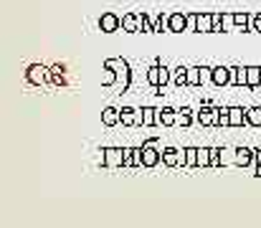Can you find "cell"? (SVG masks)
Returning a JSON list of instances; mask_svg holds the SVG:
<instances>
[{"mask_svg": "<svg viewBox=\"0 0 261 228\" xmlns=\"http://www.w3.org/2000/svg\"><path fill=\"white\" fill-rule=\"evenodd\" d=\"M158 124H162V127H175V124H178V112H175L172 106L158 109Z\"/></svg>", "mask_w": 261, "mask_h": 228, "instance_id": "13", "label": "cell"}, {"mask_svg": "<svg viewBox=\"0 0 261 228\" xmlns=\"http://www.w3.org/2000/svg\"><path fill=\"white\" fill-rule=\"evenodd\" d=\"M104 64L117 71V86L130 89V84H132V68H130V64L124 58H106Z\"/></svg>", "mask_w": 261, "mask_h": 228, "instance_id": "3", "label": "cell"}, {"mask_svg": "<svg viewBox=\"0 0 261 228\" xmlns=\"http://www.w3.org/2000/svg\"><path fill=\"white\" fill-rule=\"evenodd\" d=\"M231 84L248 86V66H231Z\"/></svg>", "mask_w": 261, "mask_h": 228, "instance_id": "14", "label": "cell"}, {"mask_svg": "<svg viewBox=\"0 0 261 228\" xmlns=\"http://www.w3.org/2000/svg\"><path fill=\"white\" fill-rule=\"evenodd\" d=\"M228 117H231V127H244V124H248V120H246V109H244V106H231Z\"/></svg>", "mask_w": 261, "mask_h": 228, "instance_id": "17", "label": "cell"}, {"mask_svg": "<svg viewBox=\"0 0 261 228\" xmlns=\"http://www.w3.org/2000/svg\"><path fill=\"white\" fill-rule=\"evenodd\" d=\"M122 124H124V127H134V124H140V109L122 106Z\"/></svg>", "mask_w": 261, "mask_h": 228, "instance_id": "18", "label": "cell"}, {"mask_svg": "<svg viewBox=\"0 0 261 228\" xmlns=\"http://www.w3.org/2000/svg\"><path fill=\"white\" fill-rule=\"evenodd\" d=\"M198 168H210V147H198Z\"/></svg>", "mask_w": 261, "mask_h": 228, "instance_id": "31", "label": "cell"}, {"mask_svg": "<svg viewBox=\"0 0 261 228\" xmlns=\"http://www.w3.org/2000/svg\"><path fill=\"white\" fill-rule=\"evenodd\" d=\"M122 30H124V33H140L137 13H124V16H122Z\"/></svg>", "mask_w": 261, "mask_h": 228, "instance_id": "22", "label": "cell"}, {"mask_svg": "<svg viewBox=\"0 0 261 228\" xmlns=\"http://www.w3.org/2000/svg\"><path fill=\"white\" fill-rule=\"evenodd\" d=\"M231 106H216V127H231Z\"/></svg>", "mask_w": 261, "mask_h": 228, "instance_id": "23", "label": "cell"}, {"mask_svg": "<svg viewBox=\"0 0 261 228\" xmlns=\"http://www.w3.org/2000/svg\"><path fill=\"white\" fill-rule=\"evenodd\" d=\"M182 168H198V147L182 150Z\"/></svg>", "mask_w": 261, "mask_h": 228, "instance_id": "19", "label": "cell"}, {"mask_svg": "<svg viewBox=\"0 0 261 228\" xmlns=\"http://www.w3.org/2000/svg\"><path fill=\"white\" fill-rule=\"evenodd\" d=\"M213 33H223V13H213Z\"/></svg>", "mask_w": 261, "mask_h": 228, "instance_id": "33", "label": "cell"}, {"mask_svg": "<svg viewBox=\"0 0 261 228\" xmlns=\"http://www.w3.org/2000/svg\"><path fill=\"white\" fill-rule=\"evenodd\" d=\"M188 30L196 33V13H188Z\"/></svg>", "mask_w": 261, "mask_h": 228, "instance_id": "36", "label": "cell"}, {"mask_svg": "<svg viewBox=\"0 0 261 228\" xmlns=\"http://www.w3.org/2000/svg\"><path fill=\"white\" fill-rule=\"evenodd\" d=\"M236 26V20H234V13H223V30H231Z\"/></svg>", "mask_w": 261, "mask_h": 228, "instance_id": "35", "label": "cell"}, {"mask_svg": "<svg viewBox=\"0 0 261 228\" xmlns=\"http://www.w3.org/2000/svg\"><path fill=\"white\" fill-rule=\"evenodd\" d=\"M223 160H220V147H210V168H220Z\"/></svg>", "mask_w": 261, "mask_h": 228, "instance_id": "32", "label": "cell"}, {"mask_svg": "<svg viewBox=\"0 0 261 228\" xmlns=\"http://www.w3.org/2000/svg\"><path fill=\"white\" fill-rule=\"evenodd\" d=\"M122 28V18L117 16V13H102V18H99V30L102 33H117Z\"/></svg>", "mask_w": 261, "mask_h": 228, "instance_id": "6", "label": "cell"}, {"mask_svg": "<svg viewBox=\"0 0 261 228\" xmlns=\"http://www.w3.org/2000/svg\"><path fill=\"white\" fill-rule=\"evenodd\" d=\"M251 162H256V150H251V147H236V160H234V165L248 168Z\"/></svg>", "mask_w": 261, "mask_h": 228, "instance_id": "9", "label": "cell"}, {"mask_svg": "<svg viewBox=\"0 0 261 228\" xmlns=\"http://www.w3.org/2000/svg\"><path fill=\"white\" fill-rule=\"evenodd\" d=\"M26 82L33 84V86H41V84L51 82V68L44 66V64H30L26 68Z\"/></svg>", "mask_w": 261, "mask_h": 228, "instance_id": "4", "label": "cell"}, {"mask_svg": "<svg viewBox=\"0 0 261 228\" xmlns=\"http://www.w3.org/2000/svg\"><path fill=\"white\" fill-rule=\"evenodd\" d=\"M196 33H213V13H196Z\"/></svg>", "mask_w": 261, "mask_h": 228, "instance_id": "12", "label": "cell"}, {"mask_svg": "<svg viewBox=\"0 0 261 228\" xmlns=\"http://www.w3.org/2000/svg\"><path fill=\"white\" fill-rule=\"evenodd\" d=\"M256 172L261 175V147H256Z\"/></svg>", "mask_w": 261, "mask_h": 228, "instance_id": "37", "label": "cell"}, {"mask_svg": "<svg viewBox=\"0 0 261 228\" xmlns=\"http://www.w3.org/2000/svg\"><path fill=\"white\" fill-rule=\"evenodd\" d=\"M196 122H198L200 127H210V124H216V106H213L210 102H206V104L196 112Z\"/></svg>", "mask_w": 261, "mask_h": 228, "instance_id": "7", "label": "cell"}, {"mask_svg": "<svg viewBox=\"0 0 261 228\" xmlns=\"http://www.w3.org/2000/svg\"><path fill=\"white\" fill-rule=\"evenodd\" d=\"M117 84V71L112 66H102V86H114Z\"/></svg>", "mask_w": 261, "mask_h": 228, "instance_id": "25", "label": "cell"}, {"mask_svg": "<svg viewBox=\"0 0 261 228\" xmlns=\"http://www.w3.org/2000/svg\"><path fill=\"white\" fill-rule=\"evenodd\" d=\"M140 124L142 127H155L158 124V109L155 106H142L140 109Z\"/></svg>", "mask_w": 261, "mask_h": 228, "instance_id": "16", "label": "cell"}, {"mask_svg": "<svg viewBox=\"0 0 261 228\" xmlns=\"http://www.w3.org/2000/svg\"><path fill=\"white\" fill-rule=\"evenodd\" d=\"M216 86H228L231 84V66H213V82Z\"/></svg>", "mask_w": 261, "mask_h": 228, "instance_id": "11", "label": "cell"}, {"mask_svg": "<svg viewBox=\"0 0 261 228\" xmlns=\"http://www.w3.org/2000/svg\"><path fill=\"white\" fill-rule=\"evenodd\" d=\"M124 147H104L102 150V165L104 168H122Z\"/></svg>", "mask_w": 261, "mask_h": 228, "instance_id": "5", "label": "cell"}, {"mask_svg": "<svg viewBox=\"0 0 261 228\" xmlns=\"http://www.w3.org/2000/svg\"><path fill=\"white\" fill-rule=\"evenodd\" d=\"M251 33H261V13L251 16Z\"/></svg>", "mask_w": 261, "mask_h": 228, "instance_id": "34", "label": "cell"}, {"mask_svg": "<svg viewBox=\"0 0 261 228\" xmlns=\"http://www.w3.org/2000/svg\"><path fill=\"white\" fill-rule=\"evenodd\" d=\"M234 20H236V28L238 30L251 33V16L248 13H234Z\"/></svg>", "mask_w": 261, "mask_h": 228, "instance_id": "28", "label": "cell"}, {"mask_svg": "<svg viewBox=\"0 0 261 228\" xmlns=\"http://www.w3.org/2000/svg\"><path fill=\"white\" fill-rule=\"evenodd\" d=\"M162 162V150H158V137H150L142 144V168H158Z\"/></svg>", "mask_w": 261, "mask_h": 228, "instance_id": "2", "label": "cell"}, {"mask_svg": "<svg viewBox=\"0 0 261 228\" xmlns=\"http://www.w3.org/2000/svg\"><path fill=\"white\" fill-rule=\"evenodd\" d=\"M137 26H140V33H155V26L147 13H137Z\"/></svg>", "mask_w": 261, "mask_h": 228, "instance_id": "26", "label": "cell"}, {"mask_svg": "<svg viewBox=\"0 0 261 228\" xmlns=\"http://www.w3.org/2000/svg\"><path fill=\"white\" fill-rule=\"evenodd\" d=\"M188 30V13H170V33Z\"/></svg>", "mask_w": 261, "mask_h": 228, "instance_id": "15", "label": "cell"}, {"mask_svg": "<svg viewBox=\"0 0 261 228\" xmlns=\"http://www.w3.org/2000/svg\"><path fill=\"white\" fill-rule=\"evenodd\" d=\"M172 84L175 86H188V66L172 68Z\"/></svg>", "mask_w": 261, "mask_h": 228, "instance_id": "24", "label": "cell"}, {"mask_svg": "<svg viewBox=\"0 0 261 228\" xmlns=\"http://www.w3.org/2000/svg\"><path fill=\"white\" fill-rule=\"evenodd\" d=\"M196 122V112L190 109V106H182V109H178V124H182V127H190Z\"/></svg>", "mask_w": 261, "mask_h": 228, "instance_id": "21", "label": "cell"}, {"mask_svg": "<svg viewBox=\"0 0 261 228\" xmlns=\"http://www.w3.org/2000/svg\"><path fill=\"white\" fill-rule=\"evenodd\" d=\"M246 120H248V127H261V106H248Z\"/></svg>", "mask_w": 261, "mask_h": 228, "instance_id": "27", "label": "cell"}, {"mask_svg": "<svg viewBox=\"0 0 261 228\" xmlns=\"http://www.w3.org/2000/svg\"><path fill=\"white\" fill-rule=\"evenodd\" d=\"M51 82L58 86H66V66L64 64H54L51 66Z\"/></svg>", "mask_w": 261, "mask_h": 228, "instance_id": "20", "label": "cell"}, {"mask_svg": "<svg viewBox=\"0 0 261 228\" xmlns=\"http://www.w3.org/2000/svg\"><path fill=\"white\" fill-rule=\"evenodd\" d=\"M102 122H104L106 127H117V124H122V109H117V106H106V109H102Z\"/></svg>", "mask_w": 261, "mask_h": 228, "instance_id": "10", "label": "cell"}, {"mask_svg": "<svg viewBox=\"0 0 261 228\" xmlns=\"http://www.w3.org/2000/svg\"><path fill=\"white\" fill-rule=\"evenodd\" d=\"M162 165L165 168H180L182 165V152L178 147H162Z\"/></svg>", "mask_w": 261, "mask_h": 228, "instance_id": "8", "label": "cell"}, {"mask_svg": "<svg viewBox=\"0 0 261 228\" xmlns=\"http://www.w3.org/2000/svg\"><path fill=\"white\" fill-rule=\"evenodd\" d=\"M248 86H261V66H248Z\"/></svg>", "mask_w": 261, "mask_h": 228, "instance_id": "29", "label": "cell"}, {"mask_svg": "<svg viewBox=\"0 0 261 228\" xmlns=\"http://www.w3.org/2000/svg\"><path fill=\"white\" fill-rule=\"evenodd\" d=\"M203 79H200V66H190L188 68V86H200Z\"/></svg>", "mask_w": 261, "mask_h": 228, "instance_id": "30", "label": "cell"}, {"mask_svg": "<svg viewBox=\"0 0 261 228\" xmlns=\"http://www.w3.org/2000/svg\"><path fill=\"white\" fill-rule=\"evenodd\" d=\"M170 82H172V74H170V68H168L165 64L155 61L150 68H147V84H150V86L162 89V86H165V84H170Z\"/></svg>", "mask_w": 261, "mask_h": 228, "instance_id": "1", "label": "cell"}]
</instances>
